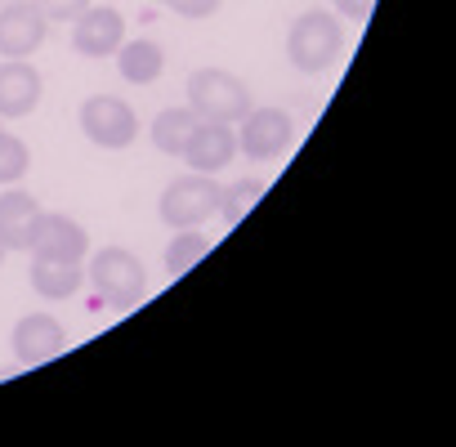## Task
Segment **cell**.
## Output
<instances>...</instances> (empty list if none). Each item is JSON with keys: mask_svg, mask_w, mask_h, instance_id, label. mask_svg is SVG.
Returning <instances> with one entry per match:
<instances>
[{"mask_svg": "<svg viewBox=\"0 0 456 447\" xmlns=\"http://www.w3.org/2000/svg\"><path fill=\"white\" fill-rule=\"evenodd\" d=\"M32 291L45 300H72L86 287V269L81 264H63V260H37L32 256Z\"/></svg>", "mask_w": 456, "mask_h": 447, "instance_id": "obj_15", "label": "cell"}, {"mask_svg": "<svg viewBox=\"0 0 456 447\" xmlns=\"http://www.w3.org/2000/svg\"><path fill=\"white\" fill-rule=\"evenodd\" d=\"M233 157H238V130H233V126H224V121H197V130H192V139H188V148H183L188 170L215 175V170H224L228 161H233Z\"/></svg>", "mask_w": 456, "mask_h": 447, "instance_id": "obj_11", "label": "cell"}, {"mask_svg": "<svg viewBox=\"0 0 456 447\" xmlns=\"http://www.w3.org/2000/svg\"><path fill=\"white\" fill-rule=\"evenodd\" d=\"M197 121H201V117H197L188 103L157 112V121H152V143H157V152H166V157H183V148H188Z\"/></svg>", "mask_w": 456, "mask_h": 447, "instance_id": "obj_16", "label": "cell"}, {"mask_svg": "<svg viewBox=\"0 0 456 447\" xmlns=\"http://www.w3.org/2000/svg\"><path fill=\"white\" fill-rule=\"evenodd\" d=\"M219 183L215 175H179L166 192H161V219L170 229H201L210 215H219Z\"/></svg>", "mask_w": 456, "mask_h": 447, "instance_id": "obj_4", "label": "cell"}, {"mask_svg": "<svg viewBox=\"0 0 456 447\" xmlns=\"http://www.w3.org/2000/svg\"><path fill=\"white\" fill-rule=\"evenodd\" d=\"M37 197L23 188H5L0 192V242L5 251H28L32 247V229H37Z\"/></svg>", "mask_w": 456, "mask_h": 447, "instance_id": "obj_13", "label": "cell"}, {"mask_svg": "<svg viewBox=\"0 0 456 447\" xmlns=\"http://www.w3.org/2000/svg\"><path fill=\"white\" fill-rule=\"evenodd\" d=\"M126 41V19L112 5H90L77 23H72V45L86 59H112Z\"/></svg>", "mask_w": 456, "mask_h": 447, "instance_id": "obj_10", "label": "cell"}, {"mask_svg": "<svg viewBox=\"0 0 456 447\" xmlns=\"http://www.w3.org/2000/svg\"><path fill=\"white\" fill-rule=\"evenodd\" d=\"M170 10H175L179 19H192V23H197V19H210V14L219 10V0H175Z\"/></svg>", "mask_w": 456, "mask_h": 447, "instance_id": "obj_21", "label": "cell"}, {"mask_svg": "<svg viewBox=\"0 0 456 447\" xmlns=\"http://www.w3.org/2000/svg\"><path fill=\"white\" fill-rule=\"evenodd\" d=\"M188 108L201 121H224V126H238L251 112V90L224 68H197L188 77Z\"/></svg>", "mask_w": 456, "mask_h": 447, "instance_id": "obj_1", "label": "cell"}, {"mask_svg": "<svg viewBox=\"0 0 456 447\" xmlns=\"http://www.w3.org/2000/svg\"><path fill=\"white\" fill-rule=\"evenodd\" d=\"M37 260H63V264H81L90 256V233L72 215H50L41 210L37 215V229H32V247H28Z\"/></svg>", "mask_w": 456, "mask_h": 447, "instance_id": "obj_7", "label": "cell"}, {"mask_svg": "<svg viewBox=\"0 0 456 447\" xmlns=\"http://www.w3.org/2000/svg\"><path fill=\"white\" fill-rule=\"evenodd\" d=\"M45 14L32 5V0H10L0 5V59H28L45 45Z\"/></svg>", "mask_w": 456, "mask_h": 447, "instance_id": "obj_8", "label": "cell"}, {"mask_svg": "<svg viewBox=\"0 0 456 447\" xmlns=\"http://www.w3.org/2000/svg\"><path fill=\"white\" fill-rule=\"evenodd\" d=\"M331 5H336V14H345L349 23H367L371 10H376V0H331Z\"/></svg>", "mask_w": 456, "mask_h": 447, "instance_id": "obj_22", "label": "cell"}, {"mask_svg": "<svg viewBox=\"0 0 456 447\" xmlns=\"http://www.w3.org/2000/svg\"><path fill=\"white\" fill-rule=\"evenodd\" d=\"M0 260H5V242H0Z\"/></svg>", "mask_w": 456, "mask_h": 447, "instance_id": "obj_24", "label": "cell"}, {"mask_svg": "<svg viewBox=\"0 0 456 447\" xmlns=\"http://www.w3.org/2000/svg\"><path fill=\"white\" fill-rule=\"evenodd\" d=\"M41 103V72L23 59H5L0 63V117H32Z\"/></svg>", "mask_w": 456, "mask_h": 447, "instance_id": "obj_12", "label": "cell"}, {"mask_svg": "<svg viewBox=\"0 0 456 447\" xmlns=\"http://www.w3.org/2000/svg\"><path fill=\"white\" fill-rule=\"evenodd\" d=\"M340 41H345L340 19L327 14V10H309V14L296 19V28L287 37V59L300 72H327L340 54Z\"/></svg>", "mask_w": 456, "mask_h": 447, "instance_id": "obj_2", "label": "cell"}, {"mask_svg": "<svg viewBox=\"0 0 456 447\" xmlns=\"http://www.w3.org/2000/svg\"><path fill=\"white\" fill-rule=\"evenodd\" d=\"M206 251H210L206 233H197V229H175V238L166 242V273H170V278H183L192 264L206 260Z\"/></svg>", "mask_w": 456, "mask_h": 447, "instance_id": "obj_17", "label": "cell"}, {"mask_svg": "<svg viewBox=\"0 0 456 447\" xmlns=\"http://www.w3.org/2000/svg\"><path fill=\"white\" fill-rule=\"evenodd\" d=\"M157 5H166V10H170V5H175V0H157Z\"/></svg>", "mask_w": 456, "mask_h": 447, "instance_id": "obj_23", "label": "cell"}, {"mask_svg": "<svg viewBox=\"0 0 456 447\" xmlns=\"http://www.w3.org/2000/svg\"><path fill=\"white\" fill-rule=\"evenodd\" d=\"M0 5H5V0H0Z\"/></svg>", "mask_w": 456, "mask_h": 447, "instance_id": "obj_25", "label": "cell"}, {"mask_svg": "<svg viewBox=\"0 0 456 447\" xmlns=\"http://www.w3.org/2000/svg\"><path fill=\"white\" fill-rule=\"evenodd\" d=\"M117 59V72L130 81V85H152L161 72H166V50L148 37L139 41H121V50L112 54Z\"/></svg>", "mask_w": 456, "mask_h": 447, "instance_id": "obj_14", "label": "cell"}, {"mask_svg": "<svg viewBox=\"0 0 456 447\" xmlns=\"http://www.w3.org/2000/svg\"><path fill=\"white\" fill-rule=\"evenodd\" d=\"M81 134L94 148H130L139 134L134 108L126 99H112V94H90L81 103Z\"/></svg>", "mask_w": 456, "mask_h": 447, "instance_id": "obj_5", "label": "cell"}, {"mask_svg": "<svg viewBox=\"0 0 456 447\" xmlns=\"http://www.w3.org/2000/svg\"><path fill=\"white\" fill-rule=\"evenodd\" d=\"M10 349L19 358V367H37V362H50L68 349V336L59 327L54 313H28L14 322V336H10Z\"/></svg>", "mask_w": 456, "mask_h": 447, "instance_id": "obj_9", "label": "cell"}, {"mask_svg": "<svg viewBox=\"0 0 456 447\" xmlns=\"http://www.w3.org/2000/svg\"><path fill=\"white\" fill-rule=\"evenodd\" d=\"M86 282H94V291L112 305V309H130L143 287H148V273L139 264V256H130L126 247H103L94 251L90 269H86Z\"/></svg>", "mask_w": 456, "mask_h": 447, "instance_id": "obj_3", "label": "cell"}, {"mask_svg": "<svg viewBox=\"0 0 456 447\" xmlns=\"http://www.w3.org/2000/svg\"><path fill=\"white\" fill-rule=\"evenodd\" d=\"M32 5L45 14V23H77L90 10V0H32Z\"/></svg>", "mask_w": 456, "mask_h": 447, "instance_id": "obj_20", "label": "cell"}, {"mask_svg": "<svg viewBox=\"0 0 456 447\" xmlns=\"http://www.w3.org/2000/svg\"><path fill=\"white\" fill-rule=\"evenodd\" d=\"M260 197H265V179H256V175H242L238 183H228V188L219 192V215H224V224L247 219V210H251Z\"/></svg>", "mask_w": 456, "mask_h": 447, "instance_id": "obj_18", "label": "cell"}, {"mask_svg": "<svg viewBox=\"0 0 456 447\" xmlns=\"http://www.w3.org/2000/svg\"><path fill=\"white\" fill-rule=\"evenodd\" d=\"M296 139V121L282 108H251L238 121V152L251 161H273Z\"/></svg>", "mask_w": 456, "mask_h": 447, "instance_id": "obj_6", "label": "cell"}, {"mask_svg": "<svg viewBox=\"0 0 456 447\" xmlns=\"http://www.w3.org/2000/svg\"><path fill=\"white\" fill-rule=\"evenodd\" d=\"M32 166V152L19 134H5L0 130V183H19Z\"/></svg>", "mask_w": 456, "mask_h": 447, "instance_id": "obj_19", "label": "cell"}]
</instances>
